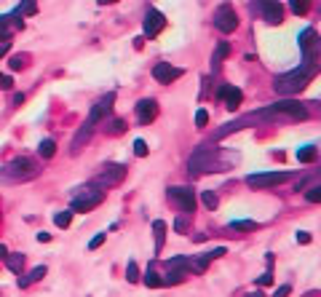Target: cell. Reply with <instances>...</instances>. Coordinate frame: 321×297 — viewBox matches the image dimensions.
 <instances>
[{
	"instance_id": "83f0119b",
	"label": "cell",
	"mask_w": 321,
	"mask_h": 297,
	"mask_svg": "<svg viewBox=\"0 0 321 297\" xmlns=\"http://www.w3.org/2000/svg\"><path fill=\"white\" fill-rule=\"evenodd\" d=\"M201 198H204V206H206V209H217V204H220L211 190H204V196H201Z\"/></svg>"
},
{
	"instance_id": "d4e9b609",
	"label": "cell",
	"mask_w": 321,
	"mask_h": 297,
	"mask_svg": "<svg viewBox=\"0 0 321 297\" xmlns=\"http://www.w3.org/2000/svg\"><path fill=\"white\" fill-rule=\"evenodd\" d=\"M126 278H129L131 284L139 281V268H137V262H134V260H129V265H126Z\"/></svg>"
},
{
	"instance_id": "f6af8a7d",
	"label": "cell",
	"mask_w": 321,
	"mask_h": 297,
	"mask_svg": "<svg viewBox=\"0 0 321 297\" xmlns=\"http://www.w3.org/2000/svg\"><path fill=\"white\" fill-rule=\"evenodd\" d=\"M5 254H8V252H5V247H0V257H5Z\"/></svg>"
},
{
	"instance_id": "d6986e66",
	"label": "cell",
	"mask_w": 321,
	"mask_h": 297,
	"mask_svg": "<svg viewBox=\"0 0 321 297\" xmlns=\"http://www.w3.org/2000/svg\"><path fill=\"white\" fill-rule=\"evenodd\" d=\"M316 158H319V153H316V147H311V145H305V147L297 150V161L300 163H313Z\"/></svg>"
},
{
	"instance_id": "d590c367",
	"label": "cell",
	"mask_w": 321,
	"mask_h": 297,
	"mask_svg": "<svg viewBox=\"0 0 321 297\" xmlns=\"http://www.w3.org/2000/svg\"><path fill=\"white\" fill-rule=\"evenodd\" d=\"M102 244H105V233H99V236L91 238V241H89V249H99Z\"/></svg>"
},
{
	"instance_id": "60d3db41",
	"label": "cell",
	"mask_w": 321,
	"mask_h": 297,
	"mask_svg": "<svg viewBox=\"0 0 321 297\" xmlns=\"http://www.w3.org/2000/svg\"><path fill=\"white\" fill-rule=\"evenodd\" d=\"M174 228H177L180 233H185V230H187V222H185V220H177V222H174Z\"/></svg>"
},
{
	"instance_id": "4fadbf2b",
	"label": "cell",
	"mask_w": 321,
	"mask_h": 297,
	"mask_svg": "<svg viewBox=\"0 0 321 297\" xmlns=\"http://www.w3.org/2000/svg\"><path fill=\"white\" fill-rule=\"evenodd\" d=\"M297 43H300L302 54H305V62L313 59V46H321V41H316V30L313 27H308V30L300 32V38H297Z\"/></svg>"
},
{
	"instance_id": "6da1fadb",
	"label": "cell",
	"mask_w": 321,
	"mask_h": 297,
	"mask_svg": "<svg viewBox=\"0 0 321 297\" xmlns=\"http://www.w3.org/2000/svg\"><path fill=\"white\" fill-rule=\"evenodd\" d=\"M319 72V67L313 65V62H305L302 67H297V70L292 72H284V75H278L276 81H273V89H276V94L281 96H292V94H300L302 89H305L308 83L313 81V75Z\"/></svg>"
},
{
	"instance_id": "5b68a950",
	"label": "cell",
	"mask_w": 321,
	"mask_h": 297,
	"mask_svg": "<svg viewBox=\"0 0 321 297\" xmlns=\"http://www.w3.org/2000/svg\"><path fill=\"white\" fill-rule=\"evenodd\" d=\"M38 163L32 161V158H14L11 163H5L3 171H0V177L3 180H11V182H24V180H32V177H38Z\"/></svg>"
},
{
	"instance_id": "5bb4252c",
	"label": "cell",
	"mask_w": 321,
	"mask_h": 297,
	"mask_svg": "<svg viewBox=\"0 0 321 297\" xmlns=\"http://www.w3.org/2000/svg\"><path fill=\"white\" fill-rule=\"evenodd\" d=\"M156 115H158L156 99H142V102H137V121H139V123L156 121Z\"/></svg>"
},
{
	"instance_id": "ac0fdd59",
	"label": "cell",
	"mask_w": 321,
	"mask_h": 297,
	"mask_svg": "<svg viewBox=\"0 0 321 297\" xmlns=\"http://www.w3.org/2000/svg\"><path fill=\"white\" fill-rule=\"evenodd\" d=\"M43 276H46V265H38V268H32V273H30V276L19 278V287H30V284L40 281V278H43Z\"/></svg>"
},
{
	"instance_id": "f1b7e54d",
	"label": "cell",
	"mask_w": 321,
	"mask_h": 297,
	"mask_svg": "<svg viewBox=\"0 0 321 297\" xmlns=\"http://www.w3.org/2000/svg\"><path fill=\"white\" fill-rule=\"evenodd\" d=\"M11 19H14V16H11V14H3V16H0V38H8V27H11Z\"/></svg>"
},
{
	"instance_id": "4dcf8cb0",
	"label": "cell",
	"mask_w": 321,
	"mask_h": 297,
	"mask_svg": "<svg viewBox=\"0 0 321 297\" xmlns=\"http://www.w3.org/2000/svg\"><path fill=\"white\" fill-rule=\"evenodd\" d=\"M134 156H137V158H145V156H147V142H145V139H137V142H134Z\"/></svg>"
},
{
	"instance_id": "3957f363",
	"label": "cell",
	"mask_w": 321,
	"mask_h": 297,
	"mask_svg": "<svg viewBox=\"0 0 321 297\" xmlns=\"http://www.w3.org/2000/svg\"><path fill=\"white\" fill-rule=\"evenodd\" d=\"M252 118L257 121H305L308 118V110L300 105V102H276V105H268L262 110L252 113Z\"/></svg>"
},
{
	"instance_id": "74e56055",
	"label": "cell",
	"mask_w": 321,
	"mask_h": 297,
	"mask_svg": "<svg viewBox=\"0 0 321 297\" xmlns=\"http://www.w3.org/2000/svg\"><path fill=\"white\" fill-rule=\"evenodd\" d=\"M11 67H14V70H22V67H24V56H14V59H11Z\"/></svg>"
},
{
	"instance_id": "7bdbcfd3",
	"label": "cell",
	"mask_w": 321,
	"mask_h": 297,
	"mask_svg": "<svg viewBox=\"0 0 321 297\" xmlns=\"http://www.w3.org/2000/svg\"><path fill=\"white\" fill-rule=\"evenodd\" d=\"M271 281H273V278H271V273H265V276H260V284H262V287H268Z\"/></svg>"
},
{
	"instance_id": "f546056e",
	"label": "cell",
	"mask_w": 321,
	"mask_h": 297,
	"mask_svg": "<svg viewBox=\"0 0 321 297\" xmlns=\"http://www.w3.org/2000/svg\"><path fill=\"white\" fill-rule=\"evenodd\" d=\"M35 11H38L35 3H19V5H16V16H19V14H27V16H30V14H35Z\"/></svg>"
},
{
	"instance_id": "ee69618b",
	"label": "cell",
	"mask_w": 321,
	"mask_h": 297,
	"mask_svg": "<svg viewBox=\"0 0 321 297\" xmlns=\"http://www.w3.org/2000/svg\"><path fill=\"white\" fill-rule=\"evenodd\" d=\"M8 48H11V46H8V43H5V41H3V43H0V56H3V54H8Z\"/></svg>"
},
{
	"instance_id": "8fae6325",
	"label": "cell",
	"mask_w": 321,
	"mask_h": 297,
	"mask_svg": "<svg viewBox=\"0 0 321 297\" xmlns=\"http://www.w3.org/2000/svg\"><path fill=\"white\" fill-rule=\"evenodd\" d=\"M153 78H156L158 83H171V81H177V78H182V70L180 67H171L169 62H158V65L153 67Z\"/></svg>"
},
{
	"instance_id": "8992f818",
	"label": "cell",
	"mask_w": 321,
	"mask_h": 297,
	"mask_svg": "<svg viewBox=\"0 0 321 297\" xmlns=\"http://www.w3.org/2000/svg\"><path fill=\"white\" fill-rule=\"evenodd\" d=\"M102 198H105V193H102V190L83 187V190L72 198V209H70V212L72 214H75V212H91L94 206H99V204H102Z\"/></svg>"
},
{
	"instance_id": "9c48e42d",
	"label": "cell",
	"mask_w": 321,
	"mask_h": 297,
	"mask_svg": "<svg viewBox=\"0 0 321 297\" xmlns=\"http://www.w3.org/2000/svg\"><path fill=\"white\" fill-rule=\"evenodd\" d=\"M169 198L182 209L185 214H193L196 212V193L190 187H169Z\"/></svg>"
},
{
	"instance_id": "484cf974",
	"label": "cell",
	"mask_w": 321,
	"mask_h": 297,
	"mask_svg": "<svg viewBox=\"0 0 321 297\" xmlns=\"http://www.w3.org/2000/svg\"><path fill=\"white\" fill-rule=\"evenodd\" d=\"M257 222L252 220H238V222H230V230H254Z\"/></svg>"
},
{
	"instance_id": "b9f144b4",
	"label": "cell",
	"mask_w": 321,
	"mask_h": 297,
	"mask_svg": "<svg viewBox=\"0 0 321 297\" xmlns=\"http://www.w3.org/2000/svg\"><path fill=\"white\" fill-rule=\"evenodd\" d=\"M38 241H40V244L51 241V233H38Z\"/></svg>"
},
{
	"instance_id": "e0dca14e",
	"label": "cell",
	"mask_w": 321,
	"mask_h": 297,
	"mask_svg": "<svg viewBox=\"0 0 321 297\" xmlns=\"http://www.w3.org/2000/svg\"><path fill=\"white\" fill-rule=\"evenodd\" d=\"M153 233H156V252H160L163 249V238H166V222L156 220L153 222Z\"/></svg>"
},
{
	"instance_id": "8d00e7d4",
	"label": "cell",
	"mask_w": 321,
	"mask_h": 297,
	"mask_svg": "<svg viewBox=\"0 0 321 297\" xmlns=\"http://www.w3.org/2000/svg\"><path fill=\"white\" fill-rule=\"evenodd\" d=\"M297 244H311V233L300 230V233H297Z\"/></svg>"
},
{
	"instance_id": "30bf717a",
	"label": "cell",
	"mask_w": 321,
	"mask_h": 297,
	"mask_svg": "<svg viewBox=\"0 0 321 297\" xmlns=\"http://www.w3.org/2000/svg\"><path fill=\"white\" fill-rule=\"evenodd\" d=\"M123 177H126V166L110 163V166H105V171L94 180V185L96 187H113V185H118V182H123Z\"/></svg>"
},
{
	"instance_id": "9a60e30c",
	"label": "cell",
	"mask_w": 321,
	"mask_h": 297,
	"mask_svg": "<svg viewBox=\"0 0 321 297\" xmlns=\"http://www.w3.org/2000/svg\"><path fill=\"white\" fill-rule=\"evenodd\" d=\"M260 11H262V19L268 24H281V16H284L281 3H260Z\"/></svg>"
},
{
	"instance_id": "7c38bea8",
	"label": "cell",
	"mask_w": 321,
	"mask_h": 297,
	"mask_svg": "<svg viewBox=\"0 0 321 297\" xmlns=\"http://www.w3.org/2000/svg\"><path fill=\"white\" fill-rule=\"evenodd\" d=\"M166 27V19H163V14L160 11H156V8H150L147 11V16H145V35L147 38H156L160 30Z\"/></svg>"
},
{
	"instance_id": "bcb514c9",
	"label": "cell",
	"mask_w": 321,
	"mask_h": 297,
	"mask_svg": "<svg viewBox=\"0 0 321 297\" xmlns=\"http://www.w3.org/2000/svg\"><path fill=\"white\" fill-rule=\"evenodd\" d=\"M0 81H3V75H0Z\"/></svg>"
},
{
	"instance_id": "cb8c5ba5",
	"label": "cell",
	"mask_w": 321,
	"mask_h": 297,
	"mask_svg": "<svg viewBox=\"0 0 321 297\" xmlns=\"http://www.w3.org/2000/svg\"><path fill=\"white\" fill-rule=\"evenodd\" d=\"M70 222H72V212H59L54 217V225L56 228H70Z\"/></svg>"
},
{
	"instance_id": "ab89813d",
	"label": "cell",
	"mask_w": 321,
	"mask_h": 297,
	"mask_svg": "<svg viewBox=\"0 0 321 297\" xmlns=\"http://www.w3.org/2000/svg\"><path fill=\"white\" fill-rule=\"evenodd\" d=\"M286 295H289V287L284 284V287H278V289H276V295H273V297H286Z\"/></svg>"
},
{
	"instance_id": "44dd1931",
	"label": "cell",
	"mask_w": 321,
	"mask_h": 297,
	"mask_svg": "<svg viewBox=\"0 0 321 297\" xmlns=\"http://www.w3.org/2000/svg\"><path fill=\"white\" fill-rule=\"evenodd\" d=\"M142 281H145V287H150V289H158V287H163V278H160L158 273L153 271V268H147V273H145V278H142Z\"/></svg>"
},
{
	"instance_id": "7a4b0ae2",
	"label": "cell",
	"mask_w": 321,
	"mask_h": 297,
	"mask_svg": "<svg viewBox=\"0 0 321 297\" xmlns=\"http://www.w3.org/2000/svg\"><path fill=\"white\" fill-rule=\"evenodd\" d=\"M113 102H115V94H107V96H102L99 102H96L94 107H91V113H89V118L83 121V126L78 129V134L72 137V153H78L80 147L86 145V142L91 139V134H94V129H96V123L102 121V118L107 115V113L113 110Z\"/></svg>"
},
{
	"instance_id": "836d02e7",
	"label": "cell",
	"mask_w": 321,
	"mask_h": 297,
	"mask_svg": "<svg viewBox=\"0 0 321 297\" xmlns=\"http://www.w3.org/2000/svg\"><path fill=\"white\" fill-rule=\"evenodd\" d=\"M182 278H185V273H182V271H171L169 276L163 278V284H180Z\"/></svg>"
},
{
	"instance_id": "ba28073f",
	"label": "cell",
	"mask_w": 321,
	"mask_h": 297,
	"mask_svg": "<svg viewBox=\"0 0 321 297\" xmlns=\"http://www.w3.org/2000/svg\"><path fill=\"white\" fill-rule=\"evenodd\" d=\"M289 171H265V174H249L246 177V185L249 187H273L281 185V182L289 180Z\"/></svg>"
},
{
	"instance_id": "e575fe53",
	"label": "cell",
	"mask_w": 321,
	"mask_h": 297,
	"mask_svg": "<svg viewBox=\"0 0 321 297\" xmlns=\"http://www.w3.org/2000/svg\"><path fill=\"white\" fill-rule=\"evenodd\" d=\"M206 123H209V113H206V110H198V113H196V126H206Z\"/></svg>"
},
{
	"instance_id": "ffe728a7",
	"label": "cell",
	"mask_w": 321,
	"mask_h": 297,
	"mask_svg": "<svg viewBox=\"0 0 321 297\" xmlns=\"http://www.w3.org/2000/svg\"><path fill=\"white\" fill-rule=\"evenodd\" d=\"M228 54H230V46H228L225 41H222L220 46H217V51H214V54H211V67H214V70H217V67H220V62L225 59Z\"/></svg>"
},
{
	"instance_id": "f35d334b",
	"label": "cell",
	"mask_w": 321,
	"mask_h": 297,
	"mask_svg": "<svg viewBox=\"0 0 321 297\" xmlns=\"http://www.w3.org/2000/svg\"><path fill=\"white\" fill-rule=\"evenodd\" d=\"M11 86H14V78L3 75V81H0V89H11Z\"/></svg>"
},
{
	"instance_id": "603a6c76",
	"label": "cell",
	"mask_w": 321,
	"mask_h": 297,
	"mask_svg": "<svg viewBox=\"0 0 321 297\" xmlns=\"http://www.w3.org/2000/svg\"><path fill=\"white\" fill-rule=\"evenodd\" d=\"M8 268L14 273H22V268H24V254H8Z\"/></svg>"
},
{
	"instance_id": "2e32d148",
	"label": "cell",
	"mask_w": 321,
	"mask_h": 297,
	"mask_svg": "<svg viewBox=\"0 0 321 297\" xmlns=\"http://www.w3.org/2000/svg\"><path fill=\"white\" fill-rule=\"evenodd\" d=\"M220 96L225 99V107H228V110H236V107L241 105V99H244L241 89H233V86H222V89H220Z\"/></svg>"
},
{
	"instance_id": "4316f807",
	"label": "cell",
	"mask_w": 321,
	"mask_h": 297,
	"mask_svg": "<svg viewBox=\"0 0 321 297\" xmlns=\"http://www.w3.org/2000/svg\"><path fill=\"white\" fill-rule=\"evenodd\" d=\"M305 198L311 204H321V182H319V185H313L311 190H305Z\"/></svg>"
},
{
	"instance_id": "1f68e13d",
	"label": "cell",
	"mask_w": 321,
	"mask_h": 297,
	"mask_svg": "<svg viewBox=\"0 0 321 297\" xmlns=\"http://www.w3.org/2000/svg\"><path fill=\"white\" fill-rule=\"evenodd\" d=\"M289 8L295 11L297 16H302V14H308V8H311V5H308L305 0H302V3H297V0H295V3H289Z\"/></svg>"
},
{
	"instance_id": "52a82bcc",
	"label": "cell",
	"mask_w": 321,
	"mask_h": 297,
	"mask_svg": "<svg viewBox=\"0 0 321 297\" xmlns=\"http://www.w3.org/2000/svg\"><path fill=\"white\" fill-rule=\"evenodd\" d=\"M214 27L220 32H233L238 27V16H236V8H233L230 3H222L220 8H217V14H214Z\"/></svg>"
},
{
	"instance_id": "d6a6232c",
	"label": "cell",
	"mask_w": 321,
	"mask_h": 297,
	"mask_svg": "<svg viewBox=\"0 0 321 297\" xmlns=\"http://www.w3.org/2000/svg\"><path fill=\"white\" fill-rule=\"evenodd\" d=\"M107 131H110V134H123V131H126V123L120 121V118H115V121H110V129H107Z\"/></svg>"
},
{
	"instance_id": "277c9868",
	"label": "cell",
	"mask_w": 321,
	"mask_h": 297,
	"mask_svg": "<svg viewBox=\"0 0 321 297\" xmlns=\"http://www.w3.org/2000/svg\"><path fill=\"white\" fill-rule=\"evenodd\" d=\"M228 163L217 158V150L211 147H198L196 153L190 156V174L198 177L201 171H225Z\"/></svg>"
},
{
	"instance_id": "7402d4cb",
	"label": "cell",
	"mask_w": 321,
	"mask_h": 297,
	"mask_svg": "<svg viewBox=\"0 0 321 297\" xmlns=\"http://www.w3.org/2000/svg\"><path fill=\"white\" fill-rule=\"evenodd\" d=\"M54 153H56V142H54V139H43V142L38 145V156H40V158H51Z\"/></svg>"
}]
</instances>
